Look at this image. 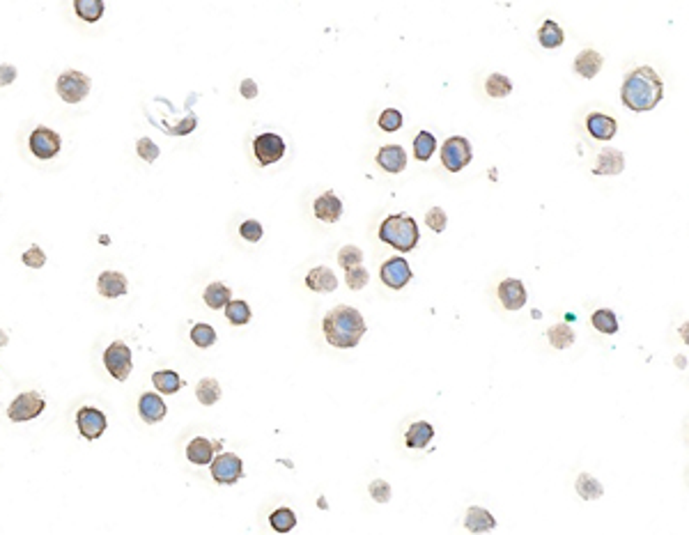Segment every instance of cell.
Returning a JSON list of instances; mask_svg holds the SVG:
<instances>
[{
	"label": "cell",
	"instance_id": "cell-1",
	"mask_svg": "<svg viewBox=\"0 0 689 535\" xmlns=\"http://www.w3.org/2000/svg\"><path fill=\"white\" fill-rule=\"evenodd\" d=\"M664 97L662 78L657 76L653 67H639L625 76L621 99L623 104L635 113H646L660 104Z\"/></svg>",
	"mask_w": 689,
	"mask_h": 535
},
{
	"label": "cell",
	"instance_id": "cell-2",
	"mask_svg": "<svg viewBox=\"0 0 689 535\" xmlns=\"http://www.w3.org/2000/svg\"><path fill=\"white\" fill-rule=\"evenodd\" d=\"M324 336L327 342L338 349H352L361 342L366 333V322L363 315L352 308V306H336L334 310L327 312L324 317Z\"/></svg>",
	"mask_w": 689,
	"mask_h": 535
},
{
	"label": "cell",
	"instance_id": "cell-3",
	"mask_svg": "<svg viewBox=\"0 0 689 535\" xmlns=\"http://www.w3.org/2000/svg\"><path fill=\"white\" fill-rule=\"evenodd\" d=\"M418 223L407 214H391L384 218V223L379 225V239L389 246L402 250V253H409V250L416 248L418 243Z\"/></svg>",
	"mask_w": 689,
	"mask_h": 535
},
{
	"label": "cell",
	"instance_id": "cell-4",
	"mask_svg": "<svg viewBox=\"0 0 689 535\" xmlns=\"http://www.w3.org/2000/svg\"><path fill=\"white\" fill-rule=\"evenodd\" d=\"M55 88H58V94L62 101H67V104H78V101H83L88 97L90 78L83 72H76V69H67L65 74H60Z\"/></svg>",
	"mask_w": 689,
	"mask_h": 535
},
{
	"label": "cell",
	"instance_id": "cell-5",
	"mask_svg": "<svg viewBox=\"0 0 689 535\" xmlns=\"http://www.w3.org/2000/svg\"><path fill=\"white\" fill-rule=\"evenodd\" d=\"M471 143L462 136H453L448 138L446 143L441 145V163L443 168H448L450 172H459L471 163Z\"/></svg>",
	"mask_w": 689,
	"mask_h": 535
},
{
	"label": "cell",
	"instance_id": "cell-6",
	"mask_svg": "<svg viewBox=\"0 0 689 535\" xmlns=\"http://www.w3.org/2000/svg\"><path fill=\"white\" fill-rule=\"evenodd\" d=\"M44 407H46L44 398L35 391H28L12 400V405L7 407V416H10V421H14V423H26V421L37 419V416L44 412Z\"/></svg>",
	"mask_w": 689,
	"mask_h": 535
},
{
	"label": "cell",
	"instance_id": "cell-7",
	"mask_svg": "<svg viewBox=\"0 0 689 535\" xmlns=\"http://www.w3.org/2000/svg\"><path fill=\"white\" fill-rule=\"evenodd\" d=\"M104 366H106V370L115 377L117 382L129 379V375H131V370H133V366H131V349L126 347L122 340L110 342L108 349L104 352Z\"/></svg>",
	"mask_w": 689,
	"mask_h": 535
},
{
	"label": "cell",
	"instance_id": "cell-8",
	"mask_svg": "<svg viewBox=\"0 0 689 535\" xmlns=\"http://www.w3.org/2000/svg\"><path fill=\"white\" fill-rule=\"evenodd\" d=\"M253 152H255L260 166H272V163L281 161L285 154V140L279 133H260V136L253 140Z\"/></svg>",
	"mask_w": 689,
	"mask_h": 535
},
{
	"label": "cell",
	"instance_id": "cell-9",
	"mask_svg": "<svg viewBox=\"0 0 689 535\" xmlns=\"http://www.w3.org/2000/svg\"><path fill=\"white\" fill-rule=\"evenodd\" d=\"M212 476L218 485H235L244 476V464L232 453H221L212 462Z\"/></svg>",
	"mask_w": 689,
	"mask_h": 535
},
{
	"label": "cell",
	"instance_id": "cell-10",
	"mask_svg": "<svg viewBox=\"0 0 689 535\" xmlns=\"http://www.w3.org/2000/svg\"><path fill=\"white\" fill-rule=\"evenodd\" d=\"M30 149L37 159H53L60 152V136L49 127H37L30 133Z\"/></svg>",
	"mask_w": 689,
	"mask_h": 535
},
{
	"label": "cell",
	"instance_id": "cell-11",
	"mask_svg": "<svg viewBox=\"0 0 689 535\" xmlns=\"http://www.w3.org/2000/svg\"><path fill=\"white\" fill-rule=\"evenodd\" d=\"M76 425H78V432L85 437V439H99L101 435L106 432V416L94 407H81L76 414Z\"/></svg>",
	"mask_w": 689,
	"mask_h": 535
},
{
	"label": "cell",
	"instance_id": "cell-12",
	"mask_svg": "<svg viewBox=\"0 0 689 535\" xmlns=\"http://www.w3.org/2000/svg\"><path fill=\"white\" fill-rule=\"evenodd\" d=\"M379 273H382L384 285H389L391 289H402L411 280V269L405 257H389Z\"/></svg>",
	"mask_w": 689,
	"mask_h": 535
},
{
	"label": "cell",
	"instance_id": "cell-13",
	"mask_svg": "<svg viewBox=\"0 0 689 535\" xmlns=\"http://www.w3.org/2000/svg\"><path fill=\"white\" fill-rule=\"evenodd\" d=\"M498 299H501V303H503L505 310H519V308H524V303H526L524 282L517 280V278H505V280H501V285H498Z\"/></svg>",
	"mask_w": 689,
	"mask_h": 535
},
{
	"label": "cell",
	"instance_id": "cell-14",
	"mask_svg": "<svg viewBox=\"0 0 689 535\" xmlns=\"http://www.w3.org/2000/svg\"><path fill=\"white\" fill-rule=\"evenodd\" d=\"M313 209H315V216L320 218L324 223H336L340 216H343V202L336 193H322L318 200L313 202Z\"/></svg>",
	"mask_w": 689,
	"mask_h": 535
},
{
	"label": "cell",
	"instance_id": "cell-15",
	"mask_svg": "<svg viewBox=\"0 0 689 535\" xmlns=\"http://www.w3.org/2000/svg\"><path fill=\"white\" fill-rule=\"evenodd\" d=\"M138 414L147 425H154L165 419V402L156 393H142L138 400Z\"/></svg>",
	"mask_w": 689,
	"mask_h": 535
},
{
	"label": "cell",
	"instance_id": "cell-16",
	"mask_svg": "<svg viewBox=\"0 0 689 535\" xmlns=\"http://www.w3.org/2000/svg\"><path fill=\"white\" fill-rule=\"evenodd\" d=\"M97 289H99L101 296L117 299V296H124L126 294L129 285H126L124 273H120V271H104L97 278Z\"/></svg>",
	"mask_w": 689,
	"mask_h": 535
},
{
	"label": "cell",
	"instance_id": "cell-17",
	"mask_svg": "<svg viewBox=\"0 0 689 535\" xmlns=\"http://www.w3.org/2000/svg\"><path fill=\"white\" fill-rule=\"evenodd\" d=\"M377 163L386 172H402L407 168V154L400 145H386L377 152Z\"/></svg>",
	"mask_w": 689,
	"mask_h": 535
},
{
	"label": "cell",
	"instance_id": "cell-18",
	"mask_svg": "<svg viewBox=\"0 0 689 535\" xmlns=\"http://www.w3.org/2000/svg\"><path fill=\"white\" fill-rule=\"evenodd\" d=\"M625 168V156L621 149H602L593 175H618Z\"/></svg>",
	"mask_w": 689,
	"mask_h": 535
},
{
	"label": "cell",
	"instance_id": "cell-19",
	"mask_svg": "<svg viewBox=\"0 0 689 535\" xmlns=\"http://www.w3.org/2000/svg\"><path fill=\"white\" fill-rule=\"evenodd\" d=\"M586 129L595 140H612L616 136V120L605 113H591L586 117Z\"/></svg>",
	"mask_w": 689,
	"mask_h": 535
},
{
	"label": "cell",
	"instance_id": "cell-20",
	"mask_svg": "<svg viewBox=\"0 0 689 535\" xmlns=\"http://www.w3.org/2000/svg\"><path fill=\"white\" fill-rule=\"evenodd\" d=\"M306 285L311 287L313 292H334L338 287V278L329 266H315V269L308 271Z\"/></svg>",
	"mask_w": 689,
	"mask_h": 535
},
{
	"label": "cell",
	"instance_id": "cell-21",
	"mask_svg": "<svg viewBox=\"0 0 689 535\" xmlns=\"http://www.w3.org/2000/svg\"><path fill=\"white\" fill-rule=\"evenodd\" d=\"M602 62H605V58H602L598 51L584 49L579 56L575 58V72L581 78H593V76H598V72L602 69Z\"/></svg>",
	"mask_w": 689,
	"mask_h": 535
},
{
	"label": "cell",
	"instance_id": "cell-22",
	"mask_svg": "<svg viewBox=\"0 0 689 535\" xmlns=\"http://www.w3.org/2000/svg\"><path fill=\"white\" fill-rule=\"evenodd\" d=\"M464 524H466V529H469L471 533H485V531H492L494 529L496 519L492 517V513H489V510L473 506V508L466 510Z\"/></svg>",
	"mask_w": 689,
	"mask_h": 535
},
{
	"label": "cell",
	"instance_id": "cell-23",
	"mask_svg": "<svg viewBox=\"0 0 689 535\" xmlns=\"http://www.w3.org/2000/svg\"><path fill=\"white\" fill-rule=\"evenodd\" d=\"M432 437H434L432 425L425 423V421H418V423H411V428L407 430L405 444L409 448H425L427 444L432 442Z\"/></svg>",
	"mask_w": 689,
	"mask_h": 535
},
{
	"label": "cell",
	"instance_id": "cell-24",
	"mask_svg": "<svg viewBox=\"0 0 689 535\" xmlns=\"http://www.w3.org/2000/svg\"><path fill=\"white\" fill-rule=\"evenodd\" d=\"M186 458L193 464H209L214 458V444L207 442L205 437H195L193 442L186 446Z\"/></svg>",
	"mask_w": 689,
	"mask_h": 535
},
{
	"label": "cell",
	"instance_id": "cell-25",
	"mask_svg": "<svg viewBox=\"0 0 689 535\" xmlns=\"http://www.w3.org/2000/svg\"><path fill=\"white\" fill-rule=\"evenodd\" d=\"M538 42H540L544 49H558V46L565 42V35L558 23L549 19L542 23L540 30H538Z\"/></svg>",
	"mask_w": 689,
	"mask_h": 535
},
{
	"label": "cell",
	"instance_id": "cell-26",
	"mask_svg": "<svg viewBox=\"0 0 689 535\" xmlns=\"http://www.w3.org/2000/svg\"><path fill=\"white\" fill-rule=\"evenodd\" d=\"M152 384L154 389L159 393H165V395H172L181 389V379L175 370H156L152 375Z\"/></svg>",
	"mask_w": 689,
	"mask_h": 535
},
{
	"label": "cell",
	"instance_id": "cell-27",
	"mask_svg": "<svg viewBox=\"0 0 689 535\" xmlns=\"http://www.w3.org/2000/svg\"><path fill=\"white\" fill-rule=\"evenodd\" d=\"M230 296H232V292H230V287L223 285V282H212V285H207V289H205V303H207L212 310L225 308Z\"/></svg>",
	"mask_w": 689,
	"mask_h": 535
},
{
	"label": "cell",
	"instance_id": "cell-28",
	"mask_svg": "<svg viewBox=\"0 0 689 535\" xmlns=\"http://www.w3.org/2000/svg\"><path fill=\"white\" fill-rule=\"evenodd\" d=\"M195 398L200 400L205 407L216 405L221 400V384L216 379H212V377H207V379H200L198 382V389H195Z\"/></svg>",
	"mask_w": 689,
	"mask_h": 535
},
{
	"label": "cell",
	"instance_id": "cell-29",
	"mask_svg": "<svg viewBox=\"0 0 689 535\" xmlns=\"http://www.w3.org/2000/svg\"><path fill=\"white\" fill-rule=\"evenodd\" d=\"M74 10L83 21L94 23L104 14V0H74Z\"/></svg>",
	"mask_w": 689,
	"mask_h": 535
},
{
	"label": "cell",
	"instance_id": "cell-30",
	"mask_svg": "<svg viewBox=\"0 0 689 535\" xmlns=\"http://www.w3.org/2000/svg\"><path fill=\"white\" fill-rule=\"evenodd\" d=\"M593 326L598 329L600 333H607V336H614L616 331H618V319H616V315L614 310H609V308H600L593 312Z\"/></svg>",
	"mask_w": 689,
	"mask_h": 535
},
{
	"label": "cell",
	"instance_id": "cell-31",
	"mask_svg": "<svg viewBox=\"0 0 689 535\" xmlns=\"http://www.w3.org/2000/svg\"><path fill=\"white\" fill-rule=\"evenodd\" d=\"M225 317L230 324H235V326H244V324H249L251 322V308H249V303L246 301H230L225 303Z\"/></svg>",
	"mask_w": 689,
	"mask_h": 535
},
{
	"label": "cell",
	"instance_id": "cell-32",
	"mask_svg": "<svg viewBox=\"0 0 689 535\" xmlns=\"http://www.w3.org/2000/svg\"><path fill=\"white\" fill-rule=\"evenodd\" d=\"M485 92L489 94V97H494V99H503V97H508V94L512 92V83H510V78H508V76H503V74H492V76H487V81H485Z\"/></svg>",
	"mask_w": 689,
	"mask_h": 535
},
{
	"label": "cell",
	"instance_id": "cell-33",
	"mask_svg": "<svg viewBox=\"0 0 689 535\" xmlns=\"http://www.w3.org/2000/svg\"><path fill=\"white\" fill-rule=\"evenodd\" d=\"M269 522H272V529L274 531L290 533L297 526V515H295V510H290V508H279V510H274V513H272Z\"/></svg>",
	"mask_w": 689,
	"mask_h": 535
},
{
	"label": "cell",
	"instance_id": "cell-34",
	"mask_svg": "<svg viewBox=\"0 0 689 535\" xmlns=\"http://www.w3.org/2000/svg\"><path fill=\"white\" fill-rule=\"evenodd\" d=\"M434 149H437V138H434L430 131H421L414 138V154L418 161H430Z\"/></svg>",
	"mask_w": 689,
	"mask_h": 535
},
{
	"label": "cell",
	"instance_id": "cell-35",
	"mask_svg": "<svg viewBox=\"0 0 689 535\" xmlns=\"http://www.w3.org/2000/svg\"><path fill=\"white\" fill-rule=\"evenodd\" d=\"M547 338H549L554 349H568L570 345L575 342V331H572V326H568V324H556L547 331Z\"/></svg>",
	"mask_w": 689,
	"mask_h": 535
},
{
	"label": "cell",
	"instance_id": "cell-36",
	"mask_svg": "<svg viewBox=\"0 0 689 535\" xmlns=\"http://www.w3.org/2000/svg\"><path fill=\"white\" fill-rule=\"evenodd\" d=\"M577 494L586 501H593V499H600L602 494H605V490H602V485L591 474H581L577 478Z\"/></svg>",
	"mask_w": 689,
	"mask_h": 535
},
{
	"label": "cell",
	"instance_id": "cell-37",
	"mask_svg": "<svg viewBox=\"0 0 689 535\" xmlns=\"http://www.w3.org/2000/svg\"><path fill=\"white\" fill-rule=\"evenodd\" d=\"M191 340H193L195 347L207 349V347H212L214 342H216V331H214L209 324H195L191 329Z\"/></svg>",
	"mask_w": 689,
	"mask_h": 535
},
{
	"label": "cell",
	"instance_id": "cell-38",
	"mask_svg": "<svg viewBox=\"0 0 689 535\" xmlns=\"http://www.w3.org/2000/svg\"><path fill=\"white\" fill-rule=\"evenodd\" d=\"M363 262V250L359 246H343L338 250V264L343 269H352Z\"/></svg>",
	"mask_w": 689,
	"mask_h": 535
},
{
	"label": "cell",
	"instance_id": "cell-39",
	"mask_svg": "<svg viewBox=\"0 0 689 535\" xmlns=\"http://www.w3.org/2000/svg\"><path fill=\"white\" fill-rule=\"evenodd\" d=\"M402 127V113L395 111V108H386V111L379 115V129L386 133H393Z\"/></svg>",
	"mask_w": 689,
	"mask_h": 535
},
{
	"label": "cell",
	"instance_id": "cell-40",
	"mask_svg": "<svg viewBox=\"0 0 689 535\" xmlns=\"http://www.w3.org/2000/svg\"><path fill=\"white\" fill-rule=\"evenodd\" d=\"M345 271H347L345 280H347V287H350V289H363V287L368 285L370 273H368V269H363L361 264L359 266H352V269H345Z\"/></svg>",
	"mask_w": 689,
	"mask_h": 535
},
{
	"label": "cell",
	"instance_id": "cell-41",
	"mask_svg": "<svg viewBox=\"0 0 689 535\" xmlns=\"http://www.w3.org/2000/svg\"><path fill=\"white\" fill-rule=\"evenodd\" d=\"M136 149H138V156H140V159H142V161H147V163H154L156 159H159V154H161L159 145H156L152 138H140V140H138V145H136Z\"/></svg>",
	"mask_w": 689,
	"mask_h": 535
},
{
	"label": "cell",
	"instance_id": "cell-42",
	"mask_svg": "<svg viewBox=\"0 0 689 535\" xmlns=\"http://www.w3.org/2000/svg\"><path fill=\"white\" fill-rule=\"evenodd\" d=\"M425 223H427V227H430V230H434V232H443V230H446V223H448L446 211H443L441 207H432V209L425 214Z\"/></svg>",
	"mask_w": 689,
	"mask_h": 535
},
{
	"label": "cell",
	"instance_id": "cell-43",
	"mask_svg": "<svg viewBox=\"0 0 689 535\" xmlns=\"http://www.w3.org/2000/svg\"><path fill=\"white\" fill-rule=\"evenodd\" d=\"M23 259V264L30 266V269H42V266L46 264V255H44V250L42 248H37V243L35 246H30L26 253L21 255Z\"/></svg>",
	"mask_w": 689,
	"mask_h": 535
},
{
	"label": "cell",
	"instance_id": "cell-44",
	"mask_svg": "<svg viewBox=\"0 0 689 535\" xmlns=\"http://www.w3.org/2000/svg\"><path fill=\"white\" fill-rule=\"evenodd\" d=\"M370 497L375 499L377 503H389L391 501V487L386 480H375L370 485Z\"/></svg>",
	"mask_w": 689,
	"mask_h": 535
},
{
	"label": "cell",
	"instance_id": "cell-45",
	"mask_svg": "<svg viewBox=\"0 0 689 535\" xmlns=\"http://www.w3.org/2000/svg\"><path fill=\"white\" fill-rule=\"evenodd\" d=\"M239 234H242V237L246 239V241L255 243V241H260V239H262V225H260L258 221H253V218H251V221L242 223V227H239Z\"/></svg>",
	"mask_w": 689,
	"mask_h": 535
},
{
	"label": "cell",
	"instance_id": "cell-46",
	"mask_svg": "<svg viewBox=\"0 0 689 535\" xmlns=\"http://www.w3.org/2000/svg\"><path fill=\"white\" fill-rule=\"evenodd\" d=\"M239 92L244 94V99H255L258 97V83L253 78H244L239 85Z\"/></svg>",
	"mask_w": 689,
	"mask_h": 535
},
{
	"label": "cell",
	"instance_id": "cell-47",
	"mask_svg": "<svg viewBox=\"0 0 689 535\" xmlns=\"http://www.w3.org/2000/svg\"><path fill=\"white\" fill-rule=\"evenodd\" d=\"M14 78H17V69L12 65H0V88L14 83Z\"/></svg>",
	"mask_w": 689,
	"mask_h": 535
}]
</instances>
